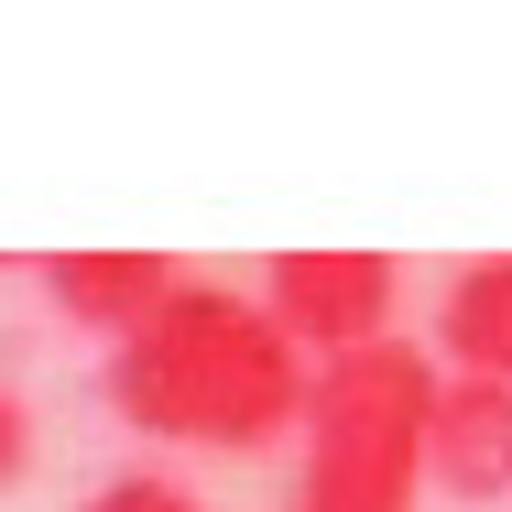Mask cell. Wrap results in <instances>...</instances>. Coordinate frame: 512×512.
Returning a JSON list of instances; mask_svg holds the SVG:
<instances>
[{
    "instance_id": "obj_7",
    "label": "cell",
    "mask_w": 512,
    "mask_h": 512,
    "mask_svg": "<svg viewBox=\"0 0 512 512\" xmlns=\"http://www.w3.org/2000/svg\"><path fill=\"white\" fill-rule=\"evenodd\" d=\"M77 512H207L186 480H164V469H120V480H99Z\"/></svg>"
},
{
    "instance_id": "obj_2",
    "label": "cell",
    "mask_w": 512,
    "mask_h": 512,
    "mask_svg": "<svg viewBox=\"0 0 512 512\" xmlns=\"http://www.w3.org/2000/svg\"><path fill=\"white\" fill-rule=\"evenodd\" d=\"M436 349L382 338L327 360L306 393V458H295V502L284 512H414L425 491V414H436Z\"/></svg>"
},
{
    "instance_id": "obj_3",
    "label": "cell",
    "mask_w": 512,
    "mask_h": 512,
    "mask_svg": "<svg viewBox=\"0 0 512 512\" xmlns=\"http://www.w3.org/2000/svg\"><path fill=\"white\" fill-rule=\"evenodd\" d=\"M262 306H273V327L327 371V360L393 338V316H404V273H393L382 251H284V262L262 273Z\"/></svg>"
},
{
    "instance_id": "obj_5",
    "label": "cell",
    "mask_w": 512,
    "mask_h": 512,
    "mask_svg": "<svg viewBox=\"0 0 512 512\" xmlns=\"http://www.w3.org/2000/svg\"><path fill=\"white\" fill-rule=\"evenodd\" d=\"M175 284H186V273H175L164 251H55V262H44L55 316H77V327H99V338H131Z\"/></svg>"
},
{
    "instance_id": "obj_6",
    "label": "cell",
    "mask_w": 512,
    "mask_h": 512,
    "mask_svg": "<svg viewBox=\"0 0 512 512\" xmlns=\"http://www.w3.org/2000/svg\"><path fill=\"white\" fill-rule=\"evenodd\" d=\"M436 371L512 382V251L447 273V295H436Z\"/></svg>"
},
{
    "instance_id": "obj_8",
    "label": "cell",
    "mask_w": 512,
    "mask_h": 512,
    "mask_svg": "<svg viewBox=\"0 0 512 512\" xmlns=\"http://www.w3.org/2000/svg\"><path fill=\"white\" fill-rule=\"evenodd\" d=\"M22 469H33V404H22L11 382H0V491H11Z\"/></svg>"
},
{
    "instance_id": "obj_1",
    "label": "cell",
    "mask_w": 512,
    "mask_h": 512,
    "mask_svg": "<svg viewBox=\"0 0 512 512\" xmlns=\"http://www.w3.org/2000/svg\"><path fill=\"white\" fill-rule=\"evenodd\" d=\"M109 414L164 447H273L306 425L316 360L273 327L262 295L240 284H175L131 338H109Z\"/></svg>"
},
{
    "instance_id": "obj_4",
    "label": "cell",
    "mask_w": 512,
    "mask_h": 512,
    "mask_svg": "<svg viewBox=\"0 0 512 512\" xmlns=\"http://www.w3.org/2000/svg\"><path fill=\"white\" fill-rule=\"evenodd\" d=\"M425 480L447 502H512V382L447 371L425 414Z\"/></svg>"
}]
</instances>
